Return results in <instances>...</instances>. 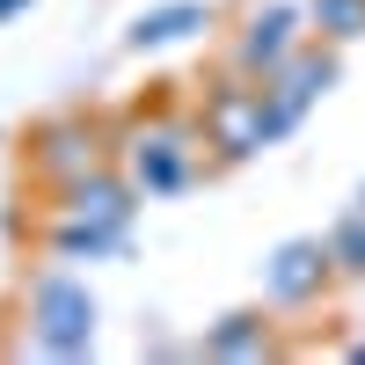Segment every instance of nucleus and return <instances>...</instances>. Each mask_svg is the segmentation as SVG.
Returning a JSON list of instances; mask_svg holds the SVG:
<instances>
[{"mask_svg":"<svg viewBox=\"0 0 365 365\" xmlns=\"http://www.w3.org/2000/svg\"><path fill=\"white\" fill-rule=\"evenodd\" d=\"M29 336H37V351H51V358H81L96 344V299H88V285L66 278V270L29 278Z\"/></svg>","mask_w":365,"mask_h":365,"instance_id":"nucleus-2","label":"nucleus"},{"mask_svg":"<svg viewBox=\"0 0 365 365\" xmlns=\"http://www.w3.org/2000/svg\"><path fill=\"white\" fill-rule=\"evenodd\" d=\"M29 168L66 190L73 175L103 168V125H88V117H44V125L29 132Z\"/></svg>","mask_w":365,"mask_h":365,"instance_id":"nucleus-3","label":"nucleus"},{"mask_svg":"<svg viewBox=\"0 0 365 365\" xmlns=\"http://www.w3.org/2000/svg\"><path fill=\"white\" fill-rule=\"evenodd\" d=\"M132 197H139V182H132V175L88 168V175H73L66 190H58V212H73V220H88V227L125 234V227H132Z\"/></svg>","mask_w":365,"mask_h":365,"instance_id":"nucleus-7","label":"nucleus"},{"mask_svg":"<svg viewBox=\"0 0 365 365\" xmlns=\"http://www.w3.org/2000/svg\"><path fill=\"white\" fill-rule=\"evenodd\" d=\"M299 22H307V8H292V0H278V8H256L249 22H241V37H234V66L256 73V81H270L299 44H307V37H299Z\"/></svg>","mask_w":365,"mask_h":365,"instance_id":"nucleus-5","label":"nucleus"},{"mask_svg":"<svg viewBox=\"0 0 365 365\" xmlns=\"http://www.w3.org/2000/svg\"><path fill=\"white\" fill-rule=\"evenodd\" d=\"M29 8V0H0V22H8V15H22Z\"/></svg>","mask_w":365,"mask_h":365,"instance_id":"nucleus-13","label":"nucleus"},{"mask_svg":"<svg viewBox=\"0 0 365 365\" xmlns=\"http://www.w3.org/2000/svg\"><path fill=\"white\" fill-rule=\"evenodd\" d=\"M205 351H212V358H263V351H270V329H263V314H227V322L205 336Z\"/></svg>","mask_w":365,"mask_h":365,"instance_id":"nucleus-10","label":"nucleus"},{"mask_svg":"<svg viewBox=\"0 0 365 365\" xmlns=\"http://www.w3.org/2000/svg\"><path fill=\"white\" fill-rule=\"evenodd\" d=\"M197 175V125H146L132 139V182L146 197H168Z\"/></svg>","mask_w":365,"mask_h":365,"instance_id":"nucleus-4","label":"nucleus"},{"mask_svg":"<svg viewBox=\"0 0 365 365\" xmlns=\"http://www.w3.org/2000/svg\"><path fill=\"white\" fill-rule=\"evenodd\" d=\"M307 22L322 29V44H358L365 37V0H307Z\"/></svg>","mask_w":365,"mask_h":365,"instance_id":"nucleus-11","label":"nucleus"},{"mask_svg":"<svg viewBox=\"0 0 365 365\" xmlns=\"http://www.w3.org/2000/svg\"><path fill=\"white\" fill-rule=\"evenodd\" d=\"M197 139H205L220 161L263 154V146H270V132H263V81L241 73V66H234L227 81H212L205 103H197Z\"/></svg>","mask_w":365,"mask_h":365,"instance_id":"nucleus-1","label":"nucleus"},{"mask_svg":"<svg viewBox=\"0 0 365 365\" xmlns=\"http://www.w3.org/2000/svg\"><path fill=\"white\" fill-rule=\"evenodd\" d=\"M44 241H51V256H66V263H96V256H110L125 234H110V227H88V220H73V212H58V227H51Z\"/></svg>","mask_w":365,"mask_h":365,"instance_id":"nucleus-9","label":"nucleus"},{"mask_svg":"<svg viewBox=\"0 0 365 365\" xmlns=\"http://www.w3.org/2000/svg\"><path fill=\"white\" fill-rule=\"evenodd\" d=\"M329 256H336L344 278H365V212H351V220L329 227Z\"/></svg>","mask_w":365,"mask_h":365,"instance_id":"nucleus-12","label":"nucleus"},{"mask_svg":"<svg viewBox=\"0 0 365 365\" xmlns=\"http://www.w3.org/2000/svg\"><path fill=\"white\" fill-rule=\"evenodd\" d=\"M329 278H336L329 241H285V249L263 263V292H270V307H314Z\"/></svg>","mask_w":365,"mask_h":365,"instance_id":"nucleus-6","label":"nucleus"},{"mask_svg":"<svg viewBox=\"0 0 365 365\" xmlns=\"http://www.w3.org/2000/svg\"><path fill=\"white\" fill-rule=\"evenodd\" d=\"M212 22H220V8H212V0H168V8H146V15L125 29V44H132V51H168V44L205 37Z\"/></svg>","mask_w":365,"mask_h":365,"instance_id":"nucleus-8","label":"nucleus"}]
</instances>
